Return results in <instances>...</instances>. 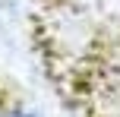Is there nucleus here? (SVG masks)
Instances as JSON below:
<instances>
[{
    "mask_svg": "<svg viewBox=\"0 0 120 117\" xmlns=\"http://www.w3.org/2000/svg\"><path fill=\"white\" fill-rule=\"evenodd\" d=\"M0 117H29V114H0Z\"/></svg>",
    "mask_w": 120,
    "mask_h": 117,
    "instance_id": "obj_1",
    "label": "nucleus"
}]
</instances>
